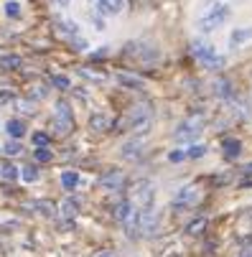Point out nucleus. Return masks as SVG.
I'll use <instances>...</instances> for the list:
<instances>
[{
	"label": "nucleus",
	"instance_id": "1",
	"mask_svg": "<svg viewBox=\"0 0 252 257\" xmlns=\"http://www.w3.org/2000/svg\"><path fill=\"white\" fill-rule=\"evenodd\" d=\"M229 18H232V6H229V3H214V6L199 18V31H201V33H211V31L222 28Z\"/></svg>",
	"mask_w": 252,
	"mask_h": 257
},
{
	"label": "nucleus",
	"instance_id": "2",
	"mask_svg": "<svg viewBox=\"0 0 252 257\" xmlns=\"http://www.w3.org/2000/svg\"><path fill=\"white\" fill-rule=\"evenodd\" d=\"M191 54H194V59L204 66V69H222L224 64H227V59L214 49L211 44H204V41H194L191 44Z\"/></svg>",
	"mask_w": 252,
	"mask_h": 257
},
{
	"label": "nucleus",
	"instance_id": "3",
	"mask_svg": "<svg viewBox=\"0 0 252 257\" xmlns=\"http://www.w3.org/2000/svg\"><path fill=\"white\" fill-rule=\"evenodd\" d=\"M153 199H156V189L151 181H138L133 186V204L138 209H148L153 206Z\"/></svg>",
	"mask_w": 252,
	"mask_h": 257
},
{
	"label": "nucleus",
	"instance_id": "4",
	"mask_svg": "<svg viewBox=\"0 0 252 257\" xmlns=\"http://www.w3.org/2000/svg\"><path fill=\"white\" fill-rule=\"evenodd\" d=\"M158 229V211L153 206L140 209V234H153Z\"/></svg>",
	"mask_w": 252,
	"mask_h": 257
},
{
	"label": "nucleus",
	"instance_id": "5",
	"mask_svg": "<svg viewBox=\"0 0 252 257\" xmlns=\"http://www.w3.org/2000/svg\"><path fill=\"white\" fill-rule=\"evenodd\" d=\"M125 183V173L122 171H107L99 176V186L107 189V191H120Z\"/></svg>",
	"mask_w": 252,
	"mask_h": 257
},
{
	"label": "nucleus",
	"instance_id": "6",
	"mask_svg": "<svg viewBox=\"0 0 252 257\" xmlns=\"http://www.w3.org/2000/svg\"><path fill=\"white\" fill-rule=\"evenodd\" d=\"M252 41V26H239V28H232L229 33V49H242L244 44Z\"/></svg>",
	"mask_w": 252,
	"mask_h": 257
},
{
	"label": "nucleus",
	"instance_id": "7",
	"mask_svg": "<svg viewBox=\"0 0 252 257\" xmlns=\"http://www.w3.org/2000/svg\"><path fill=\"white\" fill-rule=\"evenodd\" d=\"M125 8V0H97V16H120Z\"/></svg>",
	"mask_w": 252,
	"mask_h": 257
},
{
	"label": "nucleus",
	"instance_id": "8",
	"mask_svg": "<svg viewBox=\"0 0 252 257\" xmlns=\"http://www.w3.org/2000/svg\"><path fill=\"white\" fill-rule=\"evenodd\" d=\"M120 153H122L125 161H135V158H140V153H143V138H133V140L122 143Z\"/></svg>",
	"mask_w": 252,
	"mask_h": 257
},
{
	"label": "nucleus",
	"instance_id": "9",
	"mask_svg": "<svg viewBox=\"0 0 252 257\" xmlns=\"http://www.w3.org/2000/svg\"><path fill=\"white\" fill-rule=\"evenodd\" d=\"M196 199H199V189L186 186V189H181V191L173 196V206H191Z\"/></svg>",
	"mask_w": 252,
	"mask_h": 257
},
{
	"label": "nucleus",
	"instance_id": "10",
	"mask_svg": "<svg viewBox=\"0 0 252 257\" xmlns=\"http://www.w3.org/2000/svg\"><path fill=\"white\" fill-rule=\"evenodd\" d=\"M89 127L94 133H107V130L112 127V120H110V115H104V112H94L89 117Z\"/></svg>",
	"mask_w": 252,
	"mask_h": 257
},
{
	"label": "nucleus",
	"instance_id": "11",
	"mask_svg": "<svg viewBox=\"0 0 252 257\" xmlns=\"http://www.w3.org/2000/svg\"><path fill=\"white\" fill-rule=\"evenodd\" d=\"M115 79H117V84L125 87V89H135V92H138V89H146V82H143L140 77H133V74H117Z\"/></svg>",
	"mask_w": 252,
	"mask_h": 257
},
{
	"label": "nucleus",
	"instance_id": "12",
	"mask_svg": "<svg viewBox=\"0 0 252 257\" xmlns=\"http://www.w3.org/2000/svg\"><path fill=\"white\" fill-rule=\"evenodd\" d=\"M214 94L217 97H222V99H232V82L229 79H224V77H219V79H214Z\"/></svg>",
	"mask_w": 252,
	"mask_h": 257
},
{
	"label": "nucleus",
	"instance_id": "13",
	"mask_svg": "<svg viewBox=\"0 0 252 257\" xmlns=\"http://www.w3.org/2000/svg\"><path fill=\"white\" fill-rule=\"evenodd\" d=\"M222 151H224L227 158H237V156L242 153V143H239L237 138H224V140H222Z\"/></svg>",
	"mask_w": 252,
	"mask_h": 257
},
{
	"label": "nucleus",
	"instance_id": "14",
	"mask_svg": "<svg viewBox=\"0 0 252 257\" xmlns=\"http://www.w3.org/2000/svg\"><path fill=\"white\" fill-rule=\"evenodd\" d=\"M71 127H74V120H71V117H59V115H56V117L51 120V130H54L56 135H66Z\"/></svg>",
	"mask_w": 252,
	"mask_h": 257
},
{
	"label": "nucleus",
	"instance_id": "15",
	"mask_svg": "<svg viewBox=\"0 0 252 257\" xmlns=\"http://www.w3.org/2000/svg\"><path fill=\"white\" fill-rule=\"evenodd\" d=\"M135 211V204L133 201H120L117 206H115V219H117V222H128V219H130V214Z\"/></svg>",
	"mask_w": 252,
	"mask_h": 257
},
{
	"label": "nucleus",
	"instance_id": "16",
	"mask_svg": "<svg viewBox=\"0 0 252 257\" xmlns=\"http://www.w3.org/2000/svg\"><path fill=\"white\" fill-rule=\"evenodd\" d=\"M77 211H79V204H77L74 199H64V201L59 204V214H61L64 219H71V216H77Z\"/></svg>",
	"mask_w": 252,
	"mask_h": 257
},
{
	"label": "nucleus",
	"instance_id": "17",
	"mask_svg": "<svg viewBox=\"0 0 252 257\" xmlns=\"http://www.w3.org/2000/svg\"><path fill=\"white\" fill-rule=\"evenodd\" d=\"M6 130H8V135H11L13 140H18V138L26 135V125H23V120H16V117L6 122Z\"/></svg>",
	"mask_w": 252,
	"mask_h": 257
},
{
	"label": "nucleus",
	"instance_id": "18",
	"mask_svg": "<svg viewBox=\"0 0 252 257\" xmlns=\"http://www.w3.org/2000/svg\"><path fill=\"white\" fill-rule=\"evenodd\" d=\"M59 31L66 36V39H71V41L79 36V26H77L74 21H59Z\"/></svg>",
	"mask_w": 252,
	"mask_h": 257
},
{
	"label": "nucleus",
	"instance_id": "19",
	"mask_svg": "<svg viewBox=\"0 0 252 257\" xmlns=\"http://www.w3.org/2000/svg\"><path fill=\"white\" fill-rule=\"evenodd\" d=\"M61 186H64L66 191L77 189V186H79V176H77L74 171H66V173H61Z\"/></svg>",
	"mask_w": 252,
	"mask_h": 257
},
{
	"label": "nucleus",
	"instance_id": "20",
	"mask_svg": "<svg viewBox=\"0 0 252 257\" xmlns=\"http://www.w3.org/2000/svg\"><path fill=\"white\" fill-rule=\"evenodd\" d=\"M204 229H206V219H204V216H199V219H194V222L186 224V232H189V234H201Z\"/></svg>",
	"mask_w": 252,
	"mask_h": 257
},
{
	"label": "nucleus",
	"instance_id": "21",
	"mask_svg": "<svg viewBox=\"0 0 252 257\" xmlns=\"http://www.w3.org/2000/svg\"><path fill=\"white\" fill-rule=\"evenodd\" d=\"M3 11H6L8 18H21V3L18 0H8V3L3 6Z\"/></svg>",
	"mask_w": 252,
	"mask_h": 257
},
{
	"label": "nucleus",
	"instance_id": "22",
	"mask_svg": "<svg viewBox=\"0 0 252 257\" xmlns=\"http://www.w3.org/2000/svg\"><path fill=\"white\" fill-rule=\"evenodd\" d=\"M0 173H3V178H8V181H16V178L21 176L13 163H3V166H0Z\"/></svg>",
	"mask_w": 252,
	"mask_h": 257
},
{
	"label": "nucleus",
	"instance_id": "23",
	"mask_svg": "<svg viewBox=\"0 0 252 257\" xmlns=\"http://www.w3.org/2000/svg\"><path fill=\"white\" fill-rule=\"evenodd\" d=\"M36 209H39L44 216H54V211H59V206H54L51 201H36Z\"/></svg>",
	"mask_w": 252,
	"mask_h": 257
},
{
	"label": "nucleus",
	"instance_id": "24",
	"mask_svg": "<svg viewBox=\"0 0 252 257\" xmlns=\"http://www.w3.org/2000/svg\"><path fill=\"white\" fill-rule=\"evenodd\" d=\"M0 66L3 69H18L21 66V56H0Z\"/></svg>",
	"mask_w": 252,
	"mask_h": 257
},
{
	"label": "nucleus",
	"instance_id": "25",
	"mask_svg": "<svg viewBox=\"0 0 252 257\" xmlns=\"http://www.w3.org/2000/svg\"><path fill=\"white\" fill-rule=\"evenodd\" d=\"M21 176H23V181H28V183H33V181H39V171H36V166H26Z\"/></svg>",
	"mask_w": 252,
	"mask_h": 257
},
{
	"label": "nucleus",
	"instance_id": "26",
	"mask_svg": "<svg viewBox=\"0 0 252 257\" xmlns=\"http://www.w3.org/2000/svg\"><path fill=\"white\" fill-rule=\"evenodd\" d=\"M206 153V148H204V145H191V148L186 151V158H201Z\"/></svg>",
	"mask_w": 252,
	"mask_h": 257
},
{
	"label": "nucleus",
	"instance_id": "27",
	"mask_svg": "<svg viewBox=\"0 0 252 257\" xmlns=\"http://www.w3.org/2000/svg\"><path fill=\"white\" fill-rule=\"evenodd\" d=\"M49 140H51V138H49L46 133H33V143L39 145V148H46V145H49Z\"/></svg>",
	"mask_w": 252,
	"mask_h": 257
},
{
	"label": "nucleus",
	"instance_id": "28",
	"mask_svg": "<svg viewBox=\"0 0 252 257\" xmlns=\"http://www.w3.org/2000/svg\"><path fill=\"white\" fill-rule=\"evenodd\" d=\"M21 151H23V145H21L18 140H11V143L6 145V153H8V156H18Z\"/></svg>",
	"mask_w": 252,
	"mask_h": 257
},
{
	"label": "nucleus",
	"instance_id": "29",
	"mask_svg": "<svg viewBox=\"0 0 252 257\" xmlns=\"http://www.w3.org/2000/svg\"><path fill=\"white\" fill-rule=\"evenodd\" d=\"M56 115L59 117H71V109H69L66 102H56Z\"/></svg>",
	"mask_w": 252,
	"mask_h": 257
},
{
	"label": "nucleus",
	"instance_id": "30",
	"mask_svg": "<svg viewBox=\"0 0 252 257\" xmlns=\"http://www.w3.org/2000/svg\"><path fill=\"white\" fill-rule=\"evenodd\" d=\"M36 161H39V163H49V161H51V151L39 148V151H36Z\"/></svg>",
	"mask_w": 252,
	"mask_h": 257
},
{
	"label": "nucleus",
	"instance_id": "31",
	"mask_svg": "<svg viewBox=\"0 0 252 257\" xmlns=\"http://www.w3.org/2000/svg\"><path fill=\"white\" fill-rule=\"evenodd\" d=\"M51 82H54V87H59V89H69V79H66V77H61V74H56Z\"/></svg>",
	"mask_w": 252,
	"mask_h": 257
},
{
	"label": "nucleus",
	"instance_id": "32",
	"mask_svg": "<svg viewBox=\"0 0 252 257\" xmlns=\"http://www.w3.org/2000/svg\"><path fill=\"white\" fill-rule=\"evenodd\" d=\"M184 158H186L184 151H173V153H168V161H173V163H181Z\"/></svg>",
	"mask_w": 252,
	"mask_h": 257
},
{
	"label": "nucleus",
	"instance_id": "33",
	"mask_svg": "<svg viewBox=\"0 0 252 257\" xmlns=\"http://www.w3.org/2000/svg\"><path fill=\"white\" fill-rule=\"evenodd\" d=\"M71 44H74V46H77L79 51H87V41H84V39H79V36H77V39L71 41Z\"/></svg>",
	"mask_w": 252,
	"mask_h": 257
},
{
	"label": "nucleus",
	"instance_id": "34",
	"mask_svg": "<svg viewBox=\"0 0 252 257\" xmlns=\"http://www.w3.org/2000/svg\"><path fill=\"white\" fill-rule=\"evenodd\" d=\"M242 173H244V176H252V163H247V166L242 168Z\"/></svg>",
	"mask_w": 252,
	"mask_h": 257
},
{
	"label": "nucleus",
	"instance_id": "35",
	"mask_svg": "<svg viewBox=\"0 0 252 257\" xmlns=\"http://www.w3.org/2000/svg\"><path fill=\"white\" fill-rule=\"evenodd\" d=\"M54 3H56L59 8H66V6H69V0H54Z\"/></svg>",
	"mask_w": 252,
	"mask_h": 257
},
{
	"label": "nucleus",
	"instance_id": "36",
	"mask_svg": "<svg viewBox=\"0 0 252 257\" xmlns=\"http://www.w3.org/2000/svg\"><path fill=\"white\" fill-rule=\"evenodd\" d=\"M239 257H252V252H244V249H242V254H239Z\"/></svg>",
	"mask_w": 252,
	"mask_h": 257
},
{
	"label": "nucleus",
	"instance_id": "37",
	"mask_svg": "<svg viewBox=\"0 0 252 257\" xmlns=\"http://www.w3.org/2000/svg\"><path fill=\"white\" fill-rule=\"evenodd\" d=\"M97 257H110V254H97Z\"/></svg>",
	"mask_w": 252,
	"mask_h": 257
}]
</instances>
